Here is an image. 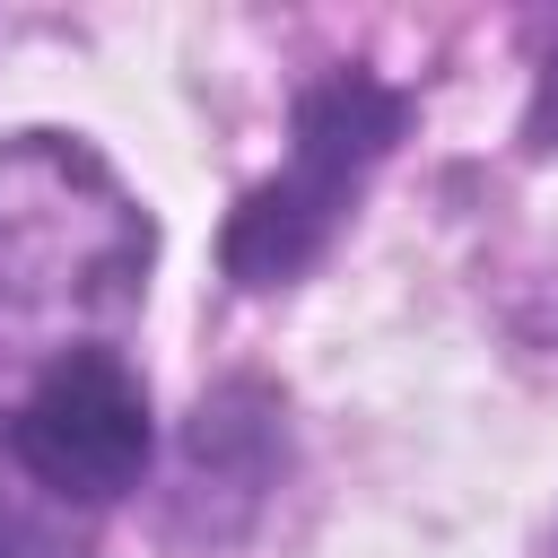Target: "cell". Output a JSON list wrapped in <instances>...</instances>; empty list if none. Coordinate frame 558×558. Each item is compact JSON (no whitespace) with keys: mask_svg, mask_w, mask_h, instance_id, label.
I'll return each instance as SVG.
<instances>
[{"mask_svg":"<svg viewBox=\"0 0 558 558\" xmlns=\"http://www.w3.org/2000/svg\"><path fill=\"white\" fill-rule=\"evenodd\" d=\"M401 122H410V105H401L384 78H366V70H331L323 87H305V96H296L288 174H270L262 192H244V209L227 218V270H235L244 288L296 279V270L331 244V227H340V209L357 201V183H366V174L384 166V148L401 140Z\"/></svg>","mask_w":558,"mask_h":558,"instance_id":"obj_1","label":"cell"},{"mask_svg":"<svg viewBox=\"0 0 558 558\" xmlns=\"http://www.w3.org/2000/svg\"><path fill=\"white\" fill-rule=\"evenodd\" d=\"M532 148H558V52L541 70V105H532Z\"/></svg>","mask_w":558,"mask_h":558,"instance_id":"obj_4","label":"cell"},{"mask_svg":"<svg viewBox=\"0 0 558 558\" xmlns=\"http://www.w3.org/2000/svg\"><path fill=\"white\" fill-rule=\"evenodd\" d=\"M9 462L61 506H113L148 471V392L113 349H70L44 366L9 418Z\"/></svg>","mask_w":558,"mask_h":558,"instance_id":"obj_2","label":"cell"},{"mask_svg":"<svg viewBox=\"0 0 558 558\" xmlns=\"http://www.w3.org/2000/svg\"><path fill=\"white\" fill-rule=\"evenodd\" d=\"M0 558H78V541H61V532L35 523L17 497H0Z\"/></svg>","mask_w":558,"mask_h":558,"instance_id":"obj_3","label":"cell"}]
</instances>
